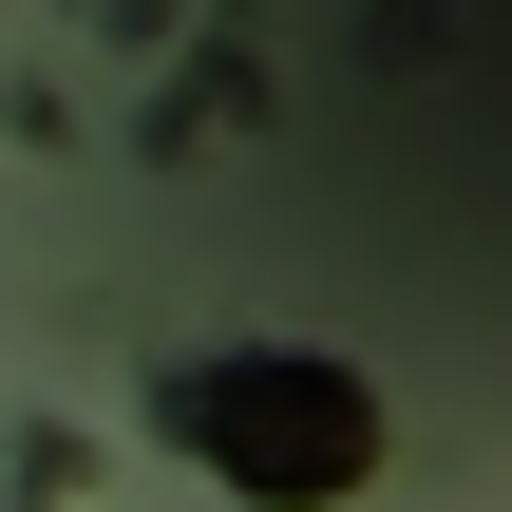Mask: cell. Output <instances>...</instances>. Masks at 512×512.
<instances>
[{
    "label": "cell",
    "mask_w": 512,
    "mask_h": 512,
    "mask_svg": "<svg viewBox=\"0 0 512 512\" xmlns=\"http://www.w3.org/2000/svg\"><path fill=\"white\" fill-rule=\"evenodd\" d=\"M152 437H190L228 494H266V512H342L361 475H380V399H361L342 361H304V342L171 361V380H152Z\"/></svg>",
    "instance_id": "6da1fadb"
}]
</instances>
